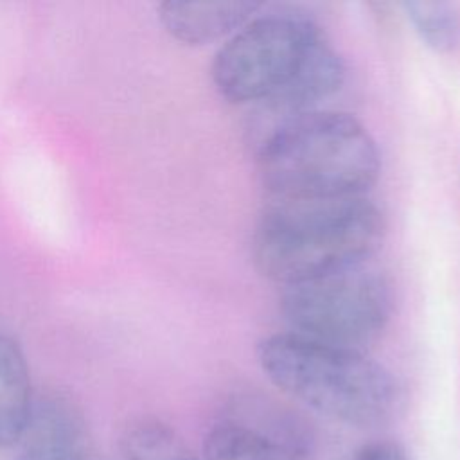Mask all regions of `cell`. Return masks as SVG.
I'll return each instance as SVG.
<instances>
[{
	"mask_svg": "<svg viewBox=\"0 0 460 460\" xmlns=\"http://www.w3.org/2000/svg\"><path fill=\"white\" fill-rule=\"evenodd\" d=\"M124 460H199L181 437L158 419H140L122 435Z\"/></svg>",
	"mask_w": 460,
	"mask_h": 460,
	"instance_id": "10",
	"label": "cell"
},
{
	"mask_svg": "<svg viewBox=\"0 0 460 460\" xmlns=\"http://www.w3.org/2000/svg\"><path fill=\"white\" fill-rule=\"evenodd\" d=\"M32 399L25 354L20 343L0 329V447L16 446Z\"/></svg>",
	"mask_w": 460,
	"mask_h": 460,
	"instance_id": "8",
	"label": "cell"
},
{
	"mask_svg": "<svg viewBox=\"0 0 460 460\" xmlns=\"http://www.w3.org/2000/svg\"><path fill=\"white\" fill-rule=\"evenodd\" d=\"M262 5L255 0H167L158 5V18L176 41L199 47L230 38Z\"/></svg>",
	"mask_w": 460,
	"mask_h": 460,
	"instance_id": "7",
	"label": "cell"
},
{
	"mask_svg": "<svg viewBox=\"0 0 460 460\" xmlns=\"http://www.w3.org/2000/svg\"><path fill=\"white\" fill-rule=\"evenodd\" d=\"M210 75L221 97L264 104L284 119L314 110L345 81L338 50L311 20L253 16L216 52Z\"/></svg>",
	"mask_w": 460,
	"mask_h": 460,
	"instance_id": "1",
	"label": "cell"
},
{
	"mask_svg": "<svg viewBox=\"0 0 460 460\" xmlns=\"http://www.w3.org/2000/svg\"><path fill=\"white\" fill-rule=\"evenodd\" d=\"M385 237L383 212L365 198L275 199L252 237L255 268L282 288L365 264Z\"/></svg>",
	"mask_w": 460,
	"mask_h": 460,
	"instance_id": "3",
	"label": "cell"
},
{
	"mask_svg": "<svg viewBox=\"0 0 460 460\" xmlns=\"http://www.w3.org/2000/svg\"><path fill=\"white\" fill-rule=\"evenodd\" d=\"M257 361L284 394L349 426H381L402 404L397 377L361 350L279 332L259 341Z\"/></svg>",
	"mask_w": 460,
	"mask_h": 460,
	"instance_id": "4",
	"label": "cell"
},
{
	"mask_svg": "<svg viewBox=\"0 0 460 460\" xmlns=\"http://www.w3.org/2000/svg\"><path fill=\"white\" fill-rule=\"evenodd\" d=\"M203 453L205 460H316L282 449L225 419L214 422L207 431Z\"/></svg>",
	"mask_w": 460,
	"mask_h": 460,
	"instance_id": "9",
	"label": "cell"
},
{
	"mask_svg": "<svg viewBox=\"0 0 460 460\" xmlns=\"http://www.w3.org/2000/svg\"><path fill=\"white\" fill-rule=\"evenodd\" d=\"M404 14L426 47L435 52H449L460 38V20L455 9L444 2H404Z\"/></svg>",
	"mask_w": 460,
	"mask_h": 460,
	"instance_id": "11",
	"label": "cell"
},
{
	"mask_svg": "<svg viewBox=\"0 0 460 460\" xmlns=\"http://www.w3.org/2000/svg\"><path fill=\"white\" fill-rule=\"evenodd\" d=\"M280 311L289 332L363 352L386 329L394 293L381 271L359 264L284 286Z\"/></svg>",
	"mask_w": 460,
	"mask_h": 460,
	"instance_id": "5",
	"label": "cell"
},
{
	"mask_svg": "<svg viewBox=\"0 0 460 460\" xmlns=\"http://www.w3.org/2000/svg\"><path fill=\"white\" fill-rule=\"evenodd\" d=\"M350 460H410L406 449L388 438H377L361 444Z\"/></svg>",
	"mask_w": 460,
	"mask_h": 460,
	"instance_id": "12",
	"label": "cell"
},
{
	"mask_svg": "<svg viewBox=\"0 0 460 460\" xmlns=\"http://www.w3.org/2000/svg\"><path fill=\"white\" fill-rule=\"evenodd\" d=\"M257 171L280 201L359 198L377 181L381 155L354 115L311 110L277 122L259 147Z\"/></svg>",
	"mask_w": 460,
	"mask_h": 460,
	"instance_id": "2",
	"label": "cell"
},
{
	"mask_svg": "<svg viewBox=\"0 0 460 460\" xmlns=\"http://www.w3.org/2000/svg\"><path fill=\"white\" fill-rule=\"evenodd\" d=\"M16 446L18 460H101L83 410L58 390L34 395Z\"/></svg>",
	"mask_w": 460,
	"mask_h": 460,
	"instance_id": "6",
	"label": "cell"
}]
</instances>
